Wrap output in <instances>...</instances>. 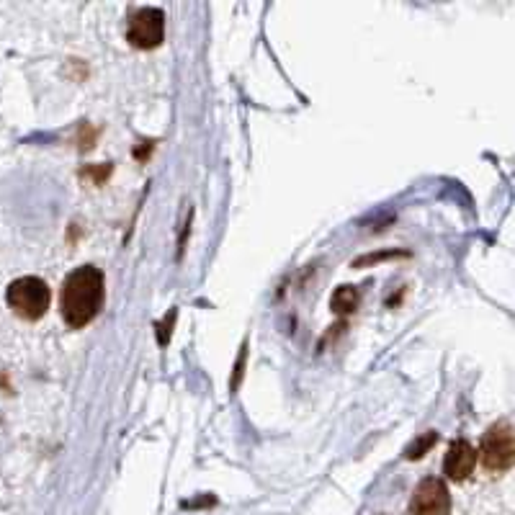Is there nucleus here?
Instances as JSON below:
<instances>
[{
  "label": "nucleus",
  "instance_id": "obj_1",
  "mask_svg": "<svg viewBox=\"0 0 515 515\" xmlns=\"http://www.w3.org/2000/svg\"><path fill=\"white\" fill-rule=\"evenodd\" d=\"M103 294H106V281L96 266L75 268L60 291L62 320L75 330L91 325L103 307Z\"/></svg>",
  "mask_w": 515,
  "mask_h": 515
},
{
  "label": "nucleus",
  "instance_id": "obj_2",
  "mask_svg": "<svg viewBox=\"0 0 515 515\" xmlns=\"http://www.w3.org/2000/svg\"><path fill=\"white\" fill-rule=\"evenodd\" d=\"M6 302L13 309V315L26 322L44 317L49 309V286L39 276H21L11 281L6 291Z\"/></svg>",
  "mask_w": 515,
  "mask_h": 515
},
{
  "label": "nucleus",
  "instance_id": "obj_3",
  "mask_svg": "<svg viewBox=\"0 0 515 515\" xmlns=\"http://www.w3.org/2000/svg\"><path fill=\"white\" fill-rule=\"evenodd\" d=\"M513 428L510 423H495L487 428V433L482 436V446H479V459H482V467L490 474H503L513 467Z\"/></svg>",
  "mask_w": 515,
  "mask_h": 515
},
{
  "label": "nucleus",
  "instance_id": "obj_4",
  "mask_svg": "<svg viewBox=\"0 0 515 515\" xmlns=\"http://www.w3.org/2000/svg\"><path fill=\"white\" fill-rule=\"evenodd\" d=\"M127 39L137 49H155L165 39V13L160 8H140L127 24Z\"/></svg>",
  "mask_w": 515,
  "mask_h": 515
},
{
  "label": "nucleus",
  "instance_id": "obj_5",
  "mask_svg": "<svg viewBox=\"0 0 515 515\" xmlns=\"http://www.w3.org/2000/svg\"><path fill=\"white\" fill-rule=\"evenodd\" d=\"M410 515H451V492L443 479H423L410 497Z\"/></svg>",
  "mask_w": 515,
  "mask_h": 515
},
{
  "label": "nucleus",
  "instance_id": "obj_6",
  "mask_svg": "<svg viewBox=\"0 0 515 515\" xmlns=\"http://www.w3.org/2000/svg\"><path fill=\"white\" fill-rule=\"evenodd\" d=\"M477 467V449L469 441H454L449 446V454L443 459V474L454 482H464Z\"/></svg>",
  "mask_w": 515,
  "mask_h": 515
},
{
  "label": "nucleus",
  "instance_id": "obj_7",
  "mask_svg": "<svg viewBox=\"0 0 515 515\" xmlns=\"http://www.w3.org/2000/svg\"><path fill=\"white\" fill-rule=\"evenodd\" d=\"M330 304H333L335 312L348 315V312H353V309L358 307V291L353 289V286H340V289L335 291V297Z\"/></svg>",
  "mask_w": 515,
  "mask_h": 515
},
{
  "label": "nucleus",
  "instance_id": "obj_8",
  "mask_svg": "<svg viewBox=\"0 0 515 515\" xmlns=\"http://www.w3.org/2000/svg\"><path fill=\"white\" fill-rule=\"evenodd\" d=\"M438 441V436H436V433H425V438H423V441H420V443H415V446H410V449H407V459H420V456H423L425 454V451H428V449H431V446H433V443H436Z\"/></svg>",
  "mask_w": 515,
  "mask_h": 515
}]
</instances>
